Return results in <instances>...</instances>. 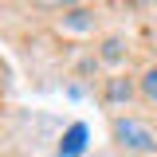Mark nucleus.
I'll list each match as a JSON object with an SVG mask.
<instances>
[{"label":"nucleus","mask_w":157,"mask_h":157,"mask_svg":"<svg viewBox=\"0 0 157 157\" xmlns=\"http://www.w3.org/2000/svg\"><path fill=\"white\" fill-rule=\"evenodd\" d=\"M141 94L149 98V102H157V67H153V71H145V75H141Z\"/></svg>","instance_id":"7ed1b4c3"},{"label":"nucleus","mask_w":157,"mask_h":157,"mask_svg":"<svg viewBox=\"0 0 157 157\" xmlns=\"http://www.w3.org/2000/svg\"><path fill=\"white\" fill-rule=\"evenodd\" d=\"M106 94L114 98V102H122V98H130V82H122V78H114V82H110V90H106Z\"/></svg>","instance_id":"20e7f679"},{"label":"nucleus","mask_w":157,"mask_h":157,"mask_svg":"<svg viewBox=\"0 0 157 157\" xmlns=\"http://www.w3.org/2000/svg\"><path fill=\"white\" fill-rule=\"evenodd\" d=\"M67 24H71V28H86V12H71Z\"/></svg>","instance_id":"39448f33"},{"label":"nucleus","mask_w":157,"mask_h":157,"mask_svg":"<svg viewBox=\"0 0 157 157\" xmlns=\"http://www.w3.org/2000/svg\"><path fill=\"white\" fill-rule=\"evenodd\" d=\"M82 149H86V126L75 122V126L63 134V141H59V157H78Z\"/></svg>","instance_id":"f03ea898"},{"label":"nucleus","mask_w":157,"mask_h":157,"mask_svg":"<svg viewBox=\"0 0 157 157\" xmlns=\"http://www.w3.org/2000/svg\"><path fill=\"white\" fill-rule=\"evenodd\" d=\"M114 137H118V145L130 149V153H153L157 149V137L141 122H134V118H118L114 122Z\"/></svg>","instance_id":"f257e3e1"},{"label":"nucleus","mask_w":157,"mask_h":157,"mask_svg":"<svg viewBox=\"0 0 157 157\" xmlns=\"http://www.w3.org/2000/svg\"><path fill=\"white\" fill-rule=\"evenodd\" d=\"M106 59H118V39H106V51H102Z\"/></svg>","instance_id":"423d86ee"}]
</instances>
